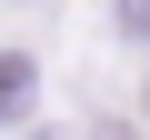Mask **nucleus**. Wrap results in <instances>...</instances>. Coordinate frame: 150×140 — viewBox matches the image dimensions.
I'll return each mask as SVG.
<instances>
[{"label":"nucleus","instance_id":"1","mask_svg":"<svg viewBox=\"0 0 150 140\" xmlns=\"http://www.w3.org/2000/svg\"><path fill=\"white\" fill-rule=\"evenodd\" d=\"M30 100H40V70L10 50V60H0V120H30Z\"/></svg>","mask_w":150,"mask_h":140},{"label":"nucleus","instance_id":"2","mask_svg":"<svg viewBox=\"0 0 150 140\" xmlns=\"http://www.w3.org/2000/svg\"><path fill=\"white\" fill-rule=\"evenodd\" d=\"M120 40H150V0H120Z\"/></svg>","mask_w":150,"mask_h":140}]
</instances>
